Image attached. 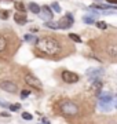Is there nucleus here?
Returning <instances> with one entry per match:
<instances>
[{
	"instance_id": "13",
	"label": "nucleus",
	"mask_w": 117,
	"mask_h": 124,
	"mask_svg": "<svg viewBox=\"0 0 117 124\" xmlns=\"http://www.w3.org/2000/svg\"><path fill=\"white\" fill-rule=\"evenodd\" d=\"M91 88L94 90V93L99 94V93H101V88H102V83H101L98 79H94V81H92V85H91Z\"/></svg>"
},
{
	"instance_id": "27",
	"label": "nucleus",
	"mask_w": 117,
	"mask_h": 124,
	"mask_svg": "<svg viewBox=\"0 0 117 124\" xmlns=\"http://www.w3.org/2000/svg\"><path fill=\"white\" fill-rule=\"evenodd\" d=\"M109 4H117V0H108Z\"/></svg>"
},
{
	"instance_id": "20",
	"label": "nucleus",
	"mask_w": 117,
	"mask_h": 124,
	"mask_svg": "<svg viewBox=\"0 0 117 124\" xmlns=\"http://www.w3.org/2000/svg\"><path fill=\"white\" fill-rule=\"evenodd\" d=\"M10 110L11 112H17V110H19V109H21V105H19V103H13V105H10Z\"/></svg>"
},
{
	"instance_id": "10",
	"label": "nucleus",
	"mask_w": 117,
	"mask_h": 124,
	"mask_svg": "<svg viewBox=\"0 0 117 124\" xmlns=\"http://www.w3.org/2000/svg\"><path fill=\"white\" fill-rule=\"evenodd\" d=\"M102 73H103L102 69H90V70H87V76H90V77H92V79L99 77Z\"/></svg>"
},
{
	"instance_id": "16",
	"label": "nucleus",
	"mask_w": 117,
	"mask_h": 124,
	"mask_svg": "<svg viewBox=\"0 0 117 124\" xmlns=\"http://www.w3.org/2000/svg\"><path fill=\"white\" fill-rule=\"evenodd\" d=\"M10 15L8 10H0V19H7Z\"/></svg>"
},
{
	"instance_id": "7",
	"label": "nucleus",
	"mask_w": 117,
	"mask_h": 124,
	"mask_svg": "<svg viewBox=\"0 0 117 124\" xmlns=\"http://www.w3.org/2000/svg\"><path fill=\"white\" fill-rule=\"evenodd\" d=\"M39 14H40V18L44 19V21H51V19H52V11H51V8H50L48 6L41 7Z\"/></svg>"
},
{
	"instance_id": "24",
	"label": "nucleus",
	"mask_w": 117,
	"mask_h": 124,
	"mask_svg": "<svg viewBox=\"0 0 117 124\" xmlns=\"http://www.w3.org/2000/svg\"><path fill=\"white\" fill-rule=\"evenodd\" d=\"M29 95H30V91H29V90H22V91H21V98H22V99L28 98Z\"/></svg>"
},
{
	"instance_id": "3",
	"label": "nucleus",
	"mask_w": 117,
	"mask_h": 124,
	"mask_svg": "<svg viewBox=\"0 0 117 124\" xmlns=\"http://www.w3.org/2000/svg\"><path fill=\"white\" fill-rule=\"evenodd\" d=\"M61 77L65 83H69V84H73V83H77L79 81V75L74 73V72H70V70H63L61 73Z\"/></svg>"
},
{
	"instance_id": "28",
	"label": "nucleus",
	"mask_w": 117,
	"mask_h": 124,
	"mask_svg": "<svg viewBox=\"0 0 117 124\" xmlns=\"http://www.w3.org/2000/svg\"><path fill=\"white\" fill-rule=\"evenodd\" d=\"M0 115L3 116V117H10V113H7V112H4V113H0Z\"/></svg>"
},
{
	"instance_id": "2",
	"label": "nucleus",
	"mask_w": 117,
	"mask_h": 124,
	"mask_svg": "<svg viewBox=\"0 0 117 124\" xmlns=\"http://www.w3.org/2000/svg\"><path fill=\"white\" fill-rule=\"evenodd\" d=\"M59 109L65 116H76L79 112V108L74 102L72 101H63L59 103Z\"/></svg>"
},
{
	"instance_id": "12",
	"label": "nucleus",
	"mask_w": 117,
	"mask_h": 124,
	"mask_svg": "<svg viewBox=\"0 0 117 124\" xmlns=\"http://www.w3.org/2000/svg\"><path fill=\"white\" fill-rule=\"evenodd\" d=\"M99 95V102H112L113 97L112 94L109 93H102V94H98Z\"/></svg>"
},
{
	"instance_id": "17",
	"label": "nucleus",
	"mask_w": 117,
	"mask_h": 124,
	"mask_svg": "<svg viewBox=\"0 0 117 124\" xmlns=\"http://www.w3.org/2000/svg\"><path fill=\"white\" fill-rule=\"evenodd\" d=\"M23 37H25V41H28V43H35V41L37 40L33 35H25Z\"/></svg>"
},
{
	"instance_id": "21",
	"label": "nucleus",
	"mask_w": 117,
	"mask_h": 124,
	"mask_svg": "<svg viewBox=\"0 0 117 124\" xmlns=\"http://www.w3.org/2000/svg\"><path fill=\"white\" fill-rule=\"evenodd\" d=\"M83 22L84 23H95L94 17H83Z\"/></svg>"
},
{
	"instance_id": "25",
	"label": "nucleus",
	"mask_w": 117,
	"mask_h": 124,
	"mask_svg": "<svg viewBox=\"0 0 117 124\" xmlns=\"http://www.w3.org/2000/svg\"><path fill=\"white\" fill-rule=\"evenodd\" d=\"M22 117H23L25 120H32V119H33V116H32L30 113H28V112H23V113H22Z\"/></svg>"
},
{
	"instance_id": "6",
	"label": "nucleus",
	"mask_w": 117,
	"mask_h": 124,
	"mask_svg": "<svg viewBox=\"0 0 117 124\" xmlns=\"http://www.w3.org/2000/svg\"><path fill=\"white\" fill-rule=\"evenodd\" d=\"M0 88L4 90L6 93H10V94H15L17 90H18V85L13 83V81H8V80H4L0 83Z\"/></svg>"
},
{
	"instance_id": "11",
	"label": "nucleus",
	"mask_w": 117,
	"mask_h": 124,
	"mask_svg": "<svg viewBox=\"0 0 117 124\" xmlns=\"http://www.w3.org/2000/svg\"><path fill=\"white\" fill-rule=\"evenodd\" d=\"M106 53H108L112 58H117V44H110V46H108Z\"/></svg>"
},
{
	"instance_id": "23",
	"label": "nucleus",
	"mask_w": 117,
	"mask_h": 124,
	"mask_svg": "<svg viewBox=\"0 0 117 124\" xmlns=\"http://www.w3.org/2000/svg\"><path fill=\"white\" fill-rule=\"evenodd\" d=\"M96 26H98L99 29H106V28H108V23L103 22V21H98V22H96Z\"/></svg>"
},
{
	"instance_id": "5",
	"label": "nucleus",
	"mask_w": 117,
	"mask_h": 124,
	"mask_svg": "<svg viewBox=\"0 0 117 124\" xmlns=\"http://www.w3.org/2000/svg\"><path fill=\"white\" fill-rule=\"evenodd\" d=\"M73 22H74L73 15L72 14H66L65 17H62L61 19H59L58 26L61 28V29H69L70 26H73Z\"/></svg>"
},
{
	"instance_id": "15",
	"label": "nucleus",
	"mask_w": 117,
	"mask_h": 124,
	"mask_svg": "<svg viewBox=\"0 0 117 124\" xmlns=\"http://www.w3.org/2000/svg\"><path fill=\"white\" fill-rule=\"evenodd\" d=\"M44 25H45L47 28H50V29H59L58 22H52V21H45Z\"/></svg>"
},
{
	"instance_id": "22",
	"label": "nucleus",
	"mask_w": 117,
	"mask_h": 124,
	"mask_svg": "<svg viewBox=\"0 0 117 124\" xmlns=\"http://www.w3.org/2000/svg\"><path fill=\"white\" fill-rule=\"evenodd\" d=\"M51 8L54 10L55 13H61V7H59V4L57 3V1H54V3L51 4Z\"/></svg>"
},
{
	"instance_id": "1",
	"label": "nucleus",
	"mask_w": 117,
	"mask_h": 124,
	"mask_svg": "<svg viewBox=\"0 0 117 124\" xmlns=\"http://www.w3.org/2000/svg\"><path fill=\"white\" fill-rule=\"evenodd\" d=\"M36 48L39 53L44 54V55H48V57H57L59 53H61V43H59L57 39L51 37V36H44V37H40L37 39L36 41Z\"/></svg>"
},
{
	"instance_id": "18",
	"label": "nucleus",
	"mask_w": 117,
	"mask_h": 124,
	"mask_svg": "<svg viewBox=\"0 0 117 124\" xmlns=\"http://www.w3.org/2000/svg\"><path fill=\"white\" fill-rule=\"evenodd\" d=\"M15 8L18 10V11H21V13H23V11L26 10V7L23 6V3H21V1H18V3H15Z\"/></svg>"
},
{
	"instance_id": "14",
	"label": "nucleus",
	"mask_w": 117,
	"mask_h": 124,
	"mask_svg": "<svg viewBox=\"0 0 117 124\" xmlns=\"http://www.w3.org/2000/svg\"><path fill=\"white\" fill-rule=\"evenodd\" d=\"M29 10H30L33 14H39L40 13V7H39V4H36V3H29Z\"/></svg>"
},
{
	"instance_id": "8",
	"label": "nucleus",
	"mask_w": 117,
	"mask_h": 124,
	"mask_svg": "<svg viewBox=\"0 0 117 124\" xmlns=\"http://www.w3.org/2000/svg\"><path fill=\"white\" fill-rule=\"evenodd\" d=\"M7 48H8V39L7 36L0 33V54H3Z\"/></svg>"
},
{
	"instance_id": "4",
	"label": "nucleus",
	"mask_w": 117,
	"mask_h": 124,
	"mask_svg": "<svg viewBox=\"0 0 117 124\" xmlns=\"http://www.w3.org/2000/svg\"><path fill=\"white\" fill-rule=\"evenodd\" d=\"M25 83L28 85L33 87V88H37V90H41V87H43L40 80L37 79V77H35L33 75H30V73H26L25 75Z\"/></svg>"
},
{
	"instance_id": "26",
	"label": "nucleus",
	"mask_w": 117,
	"mask_h": 124,
	"mask_svg": "<svg viewBox=\"0 0 117 124\" xmlns=\"http://www.w3.org/2000/svg\"><path fill=\"white\" fill-rule=\"evenodd\" d=\"M0 106H3V108H8L10 106V103L7 101H3V99H0Z\"/></svg>"
},
{
	"instance_id": "19",
	"label": "nucleus",
	"mask_w": 117,
	"mask_h": 124,
	"mask_svg": "<svg viewBox=\"0 0 117 124\" xmlns=\"http://www.w3.org/2000/svg\"><path fill=\"white\" fill-rule=\"evenodd\" d=\"M69 37L73 40V41H76V43H81V39H80V36L76 35V33H70L69 35Z\"/></svg>"
},
{
	"instance_id": "9",
	"label": "nucleus",
	"mask_w": 117,
	"mask_h": 124,
	"mask_svg": "<svg viewBox=\"0 0 117 124\" xmlns=\"http://www.w3.org/2000/svg\"><path fill=\"white\" fill-rule=\"evenodd\" d=\"M14 21L17 23H19V25H25L28 19H26V15H23L22 13H17L14 15Z\"/></svg>"
},
{
	"instance_id": "29",
	"label": "nucleus",
	"mask_w": 117,
	"mask_h": 124,
	"mask_svg": "<svg viewBox=\"0 0 117 124\" xmlns=\"http://www.w3.org/2000/svg\"><path fill=\"white\" fill-rule=\"evenodd\" d=\"M116 106H117V103H116Z\"/></svg>"
}]
</instances>
